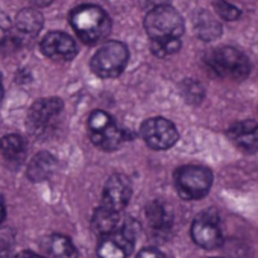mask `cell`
<instances>
[{
  "label": "cell",
  "mask_w": 258,
  "mask_h": 258,
  "mask_svg": "<svg viewBox=\"0 0 258 258\" xmlns=\"http://www.w3.org/2000/svg\"><path fill=\"white\" fill-rule=\"evenodd\" d=\"M134 226V223L127 222L118 229L115 228L114 231L102 235L97 244L99 258H127L131 255L137 237Z\"/></svg>",
  "instance_id": "obj_7"
},
{
  "label": "cell",
  "mask_w": 258,
  "mask_h": 258,
  "mask_svg": "<svg viewBox=\"0 0 258 258\" xmlns=\"http://www.w3.org/2000/svg\"><path fill=\"white\" fill-rule=\"evenodd\" d=\"M127 47L120 41H108L103 44L91 58V70L99 78H115L118 76L127 62Z\"/></svg>",
  "instance_id": "obj_6"
},
{
  "label": "cell",
  "mask_w": 258,
  "mask_h": 258,
  "mask_svg": "<svg viewBox=\"0 0 258 258\" xmlns=\"http://www.w3.org/2000/svg\"><path fill=\"white\" fill-rule=\"evenodd\" d=\"M0 258H14L10 252H2L0 253Z\"/></svg>",
  "instance_id": "obj_29"
},
{
  "label": "cell",
  "mask_w": 258,
  "mask_h": 258,
  "mask_svg": "<svg viewBox=\"0 0 258 258\" xmlns=\"http://www.w3.org/2000/svg\"><path fill=\"white\" fill-rule=\"evenodd\" d=\"M205 64L214 75L234 81L244 79L250 72V62L247 56L231 46L213 49L205 56Z\"/></svg>",
  "instance_id": "obj_2"
},
{
  "label": "cell",
  "mask_w": 258,
  "mask_h": 258,
  "mask_svg": "<svg viewBox=\"0 0 258 258\" xmlns=\"http://www.w3.org/2000/svg\"><path fill=\"white\" fill-rule=\"evenodd\" d=\"M43 16L34 10V8H26L22 10L17 17H16V26L20 32L26 34V35H37L41 28H43Z\"/></svg>",
  "instance_id": "obj_18"
},
{
  "label": "cell",
  "mask_w": 258,
  "mask_h": 258,
  "mask_svg": "<svg viewBox=\"0 0 258 258\" xmlns=\"http://www.w3.org/2000/svg\"><path fill=\"white\" fill-rule=\"evenodd\" d=\"M146 217L149 225L154 229H164L170 225L172 222V216L167 211V207L158 201L152 202L148 208H146Z\"/></svg>",
  "instance_id": "obj_19"
},
{
  "label": "cell",
  "mask_w": 258,
  "mask_h": 258,
  "mask_svg": "<svg viewBox=\"0 0 258 258\" xmlns=\"http://www.w3.org/2000/svg\"><path fill=\"white\" fill-rule=\"evenodd\" d=\"M4 219H5V205L2 201H0V223L4 222Z\"/></svg>",
  "instance_id": "obj_27"
},
{
  "label": "cell",
  "mask_w": 258,
  "mask_h": 258,
  "mask_svg": "<svg viewBox=\"0 0 258 258\" xmlns=\"http://www.w3.org/2000/svg\"><path fill=\"white\" fill-rule=\"evenodd\" d=\"M49 252L53 258H78L75 244L66 235H53L49 241Z\"/></svg>",
  "instance_id": "obj_20"
},
{
  "label": "cell",
  "mask_w": 258,
  "mask_h": 258,
  "mask_svg": "<svg viewBox=\"0 0 258 258\" xmlns=\"http://www.w3.org/2000/svg\"><path fill=\"white\" fill-rule=\"evenodd\" d=\"M118 222H120V213L112 211L103 205L96 208V211L93 213V217H91L93 231L100 235H105V234L114 231L118 226Z\"/></svg>",
  "instance_id": "obj_16"
},
{
  "label": "cell",
  "mask_w": 258,
  "mask_h": 258,
  "mask_svg": "<svg viewBox=\"0 0 258 258\" xmlns=\"http://www.w3.org/2000/svg\"><path fill=\"white\" fill-rule=\"evenodd\" d=\"M4 97V82H2V76H0V100Z\"/></svg>",
  "instance_id": "obj_28"
},
{
  "label": "cell",
  "mask_w": 258,
  "mask_h": 258,
  "mask_svg": "<svg viewBox=\"0 0 258 258\" xmlns=\"http://www.w3.org/2000/svg\"><path fill=\"white\" fill-rule=\"evenodd\" d=\"M70 23L76 35L87 44H96L105 40L111 32L108 14L96 5H82L73 10Z\"/></svg>",
  "instance_id": "obj_1"
},
{
  "label": "cell",
  "mask_w": 258,
  "mask_h": 258,
  "mask_svg": "<svg viewBox=\"0 0 258 258\" xmlns=\"http://www.w3.org/2000/svg\"><path fill=\"white\" fill-rule=\"evenodd\" d=\"M41 52L53 61H70L76 56L78 47L70 35L56 31L43 38Z\"/></svg>",
  "instance_id": "obj_12"
},
{
  "label": "cell",
  "mask_w": 258,
  "mask_h": 258,
  "mask_svg": "<svg viewBox=\"0 0 258 258\" xmlns=\"http://www.w3.org/2000/svg\"><path fill=\"white\" fill-rule=\"evenodd\" d=\"M62 108H64V103L59 97H44V99L37 100L31 106L28 112V118H26V124L29 127V131L37 137L41 136L49 127V124L59 115Z\"/></svg>",
  "instance_id": "obj_10"
},
{
  "label": "cell",
  "mask_w": 258,
  "mask_h": 258,
  "mask_svg": "<svg viewBox=\"0 0 258 258\" xmlns=\"http://www.w3.org/2000/svg\"><path fill=\"white\" fill-rule=\"evenodd\" d=\"M0 151L8 163H22L26 157V142L19 134H8L0 140Z\"/></svg>",
  "instance_id": "obj_15"
},
{
  "label": "cell",
  "mask_w": 258,
  "mask_h": 258,
  "mask_svg": "<svg viewBox=\"0 0 258 258\" xmlns=\"http://www.w3.org/2000/svg\"><path fill=\"white\" fill-rule=\"evenodd\" d=\"M55 169H56L55 157L50 155L49 152H40L31 160L28 166V176L34 182L44 181L55 172Z\"/></svg>",
  "instance_id": "obj_14"
},
{
  "label": "cell",
  "mask_w": 258,
  "mask_h": 258,
  "mask_svg": "<svg viewBox=\"0 0 258 258\" xmlns=\"http://www.w3.org/2000/svg\"><path fill=\"white\" fill-rule=\"evenodd\" d=\"M133 196V184L126 175L114 173L105 182L102 191V204L103 207L120 213Z\"/></svg>",
  "instance_id": "obj_11"
},
{
  "label": "cell",
  "mask_w": 258,
  "mask_h": 258,
  "mask_svg": "<svg viewBox=\"0 0 258 258\" xmlns=\"http://www.w3.org/2000/svg\"><path fill=\"white\" fill-rule=\"evenodd\" d=\"M193 241L204 249H217L223 243V234L219 223V216L214 211L201 213L191 225Z\"/></svg>",
  "instance_id": "obj_9"
},
{
  "label": "cell",
  "mask_w": 258,
  "mask_h": 258,
  "mask_svg": "<svg viewBox=\"0 0 258 258\" xmlns=\"http://www.w3.org/2000/svg\"><path fill=\"white\" fill-rule=\"evenodd\" d=\"M145 29L151 40L181 38L184 34V20L170 5L154 8L145 19Z\"/></svg>",
  "instance_id": "obj_5"
},
{
  "label": "cell",
  "mask_w": 258,
  "mask_h": 258,
  "mask_svg": "<svg viewBox=\"0 0 258 258\" xmlns=\"http://www.w3.org/2000/svg\"><path fill=\"white\" fill-rule=\"evenodd\" d=\"M170 0H140V5L142 8L145 10H154V8H158V7H163V5H169Z\"/></svg>",
  "instance_id": "obj_25"
},
{
  "label": "cell",
  "mask_w": 258,
  "mask_h": 258,
  "mask_svg": "<svg viewBox=\"0 0 258 258\" xmlns=\"http://www.w3.org/2000/svg\"><path fill=\"white\" fill-rule=\"evenodd\" d=\"M136 258H166L164 253L155 247H146V249H142Z\"/></svg>",
  "instance_id": "obj_24"
},
{
  "label": "cell",
  "mask_w": 258,
  "mask_h": 258,
  "mask_svg": "<svg viewBox=\"0 0 258 258\" xmlns=\"http://www.w3.org/2000/svg\"><path fill=\"white\" fill-rule=\"evenodd\" d=\"M195 31L198 37L204 41H211L220 37L222 26L220 23L207 11H201L195 17Z\"/></svg>",
  "instance_id": "obj_17"
},
{
  "label": "cell",
  "mask_w": 258,
  "mask_h": 258,
  "mask_svg": "<svg viewBox=\"0 0 258 258\" xmlns=\"http://www.w3.org/2000/svg\"><path fill=\"white\" fill-rule=\"evenodd\" d=\"M140 134L145 143L155 151H166L178 142V129L175 124L163 117H154L143 121Z\"/></svg>",
  "instance_id": "obj_8"
},
{
  "label": "cell",
  "mask_w": 258,
  "mask_h": 258,
  "mask_svg": "<svg viewBox=\"0 0 258 258\" xmlns=\"http://www.w3.org/2000/svg\"><path fill=\"white\" fill-rule=\"evenodd\" d=\"M16 258H44V256L37 255V253H34V252H31V250H23V252H20Z\"/></svg>",
  "instance_id": "obj_26"
},
{
  "label": "cell",
  "mask_w": 258,
  "mask_h": 258,
  "mask_svg": "<svg viewBox=\"0 0 258 258\" xmlns=\"http://www.w3.org/2000/svg\"><path fill=\"white\" fill-rule=\"evenodd\" d=\"M213 173L204 166H184L175 172V187L182 199L198 201L208 195Z\"/></svg>",
  "instance_id": "obj_4"
},
{
  "label": "cell",
  "mask_w": 258,
  "mask_h": 258,
  "mask_svg": "<svg viewBox=\"0 0 258 258\" xmlns=\"http://www.w3.org/2000/svg\"><path fill=\"white\" fill-rule=\"evenodd\" d=\"M216 258H222V256H216Z\"/></svg>",
  "instance_id": "obj_30"
},
{
  "label": "cell",
  "mask_w": 258,
  "mask_h": 258,
  "mask_svg": "<svg viewBox=\"0 0 258 258\" xmlns=\"http://www.w3.org/2000/svg\"><path fill=\"white\" fill-rule=\"evenodd\" d=\"M87 129L93 145L105 152L118 149L124 140L123 131L115 124L114 118L100 109H96L90 114Z\"/></svg>",
  "instance_id": "obj_3"
},
{
  "label": "cell",
  "mask_w": 258,
  "mask_h": 258,
  "mask_svg": "<svg viewBox=\"0 0 258 258\" xmlns=\"http://www.w3.org/2000/svg\"><path fill=\"white\" fill-rule=\"evenodd\" d=\"M213 7H214L216 14L226 22H234V20L240 19V16H241V11L238 8L225 2V0H216V2L213 4Z\"/></svg>",
  "instance_id": "obj_22"
},
{
  "label": "cell",
  "mask_w": 258,
  "mask_h": 258,
  "mask_svg": "<svg viewBox=\"0 0 258 258\" xmlns=\"http://www.w3.org/2000/svg\"><path fill=\"white\" fill-rule=\"evenodd\" d=\"M228 137L231 142L244 152L258 151V123L253 120H243L234 123L228 129Z\"/></svg>",
  "instance_id": "obj_13"
},
{
  "label": "cell",
  "mask_w": 258,
  "mask_h": 258,
  "mask_svg": "<svg viewBox=\"0 0 258 258\" xmlns=\"http://www.w3.org/2000/svg\"><path fill=\"white\" fill-rule=\"evenodd\" d=\"M181 49V38H163L151 40V50L158 58H167L175 55Z\"/></svg>",
  "instance_id": "obj_21"
},
{
  "label": "cell",
  "mask_w": 258,
  "mask_h": 258,
  "mask_svg": "<svg viewBox=\"0 0 258 258\" xmlns=\"http://www.w3.org/2000/svg\"><path fill=\"white\" fill-rule=\"evenodd\" d=\"M10 26H11L10 19L2 13V14H0V46H2V44L7 41V38L10 37V35H8Z\"/></svg>",
  "instance_id": "obj_23"
}]
</instances>
